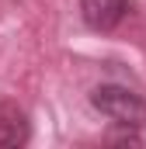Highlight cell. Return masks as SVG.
Returning a JSON list of instances; mask_svg holds the SVG:
<instances>
[{
    "instance_id": "3",
    "label": "cell",
    "mask_w": 146,
    "mask_h": 149,
    "mask_svg": "<svg viewBox=\"0 0 146 149\" xmlns=\"http://www.w3.org/2000/svg\"><path fill=\"white\" fill-rule=\"evenodd\" d=\"M28 135H32V125H28L25 108L14 104V101H0V149L25 146Z\"/></svg>"
},
{
    "instance_id": "1",
    "label": "cell",
    "mask_w": 146,
    "mask_h": 149,
    "mask_svg": "<svg viewBox=\"0 0 146 149\" xmlns=\"http://www.w3.org/2000/svg\"><path fill=\"white\" fill-rule=\"evenodd\" d=\"M91 104L105 118H111L115 125H122V128H146V101L136 90L122 87V83L94 87L91 90Z\"/></svg>"
},
{
    "instance_id": "2",
    "label": "cell",
    "mask_w": 146,
    "mask_h": 149,
    "mask_svg": "<svg viewBox=\"0 0 146 149\" xmlns=\"http://www.w3.org/2000/svg\"><path fill=\"white\" fill-rule=\"evenodd\" d=\"M132 10V0H80V17L94 31H111L118 28Z\"/></svg>"
}]
</instances>
